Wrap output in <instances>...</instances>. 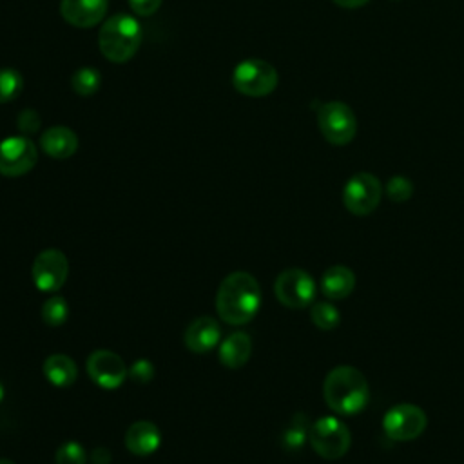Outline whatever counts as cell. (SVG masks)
I'll list each match as a JSON object with an SVG mask.
<instances>
[{"instance_id": "obj_13", "label": "cell", "mask_w": 464, "mask_h": 464, "mask_svg": "<svg viewBox=\"0 0 464 464\" xmlns=\"http://www.w3.org/2000/svg\"><path fill=\"white\" fill-rule=\"evenodd\" d=\"M183 343L192 353H208L221 343V326L210 315H199L183 332Z\"/></svg>"}, {"instance_id": "obj_24", "label": "cell", "mask_w": 464, "mask_h": 464, "mask_svg": "<svg viewBox=\"0 0 464 464\" xmlns=\"http://www.w3.org/2000/svg\"><path fill=\"white\" fill-rule=\"evenodd\" d=\"M308 426H306V417H303L301 413L294 415V419L290 420L288 428L283 433V444L288 450H297L303 446V442L308 437Z\"/></svg>"}, {"instance_id": "obj_5", "label": "cell", "mask_w": 464, "mask_h": 464, "mask_svg": "<svg viewBox=\"0 0 464 464\" xmlns=\"http://www.w3.org/2000/svg\"><path fill=\"white\" fill-rule=\"evenodd\" d=\"M279 76L272 63L259 58H246L234 67L232 85L237 92L252 98L266 96L277 87Z\"/></svg>"}, {"instance_id": "obj_23", "label": "cell", "mask_w": 464, "mask_h": 464, "mask_svg": "<svg viewBox=\"0 0 464 464\" xmlns=\"http://www.w3.org/2000/svg\"><path fill=\"white\" fill-rule=\"evenodd\" d=\"M24 89V78L16 69H0V103L13 102Z\"/></svg>"}, {"instance_id": "obj_32", "label": "cell", "mask_w": 464, "mask_h": 464, "mask_svg": "<svg viewBox=\"0 0 464 464\" xmlns=\"http://www.w3.org/2000/svg\"><path fill=\"white\" fill-rule=\"evenodd\" d=\"M0 464H16V462L11 459H0Z\"/></svg>"}, {"instance_id": "obj_20", "label": "cell", "mask_w": 464, "mask_h": 464, "mask_svg": "<svg viewBox=\"0 0 464 464\" xmlns=\"http://www.w3.org/2000/svg\"><path fill=\"white\" fill-rule=\"evenodd\" d=\"M42 321L51 326V328H58L62 324H65L67 317H69V303L65 301L63 295H51L44 301L42 310H40Z\"/></svg>"}, {"instance_id": "obj_10", "label": "cell", "mask_w": 464, "mask_h": 464, "mask_svg": "<svg viewBox=\"0 0 464 464\" xmlns=\"http://www.w3.org/2000/svg\"><path fill=\"white\" fill-rule=\"evenodd\" d=\"M69 276V261L67 256L58 248H45L40 254H36L33 266H31V277L34 286L40 292L54 294L58 292Z\"/></svg>"}, {"instance_id": "obj_16", "label": "cell", "mask_w": 464, "mask_h": 464, "mask_svg": "<svg viewBox=\"0 0 464 464\" xmlns=\"http://www.w3.org/2000/svg\"><path fill=\"white\" fill-rule=\"evenodd\" d=\"M40 147L54 160H67L78 150V136L65 125H54L42 132Z\"/></svg>"}, {"instance_id": "obj_3", "label": "cell", "mask_w": 464, "mask_h": 464, "mask_svg": "<svg viewBox=\"0 0 464 464\" xmlns=\"http://www.w3.org/2000/svg\"><path fill=\"white\" fill-rule=\"evenodd\" d=\"M141 44V25L130 16L118 13L107 18L98 33L100 53L114 63L129 62L140 49Z\"/></svg>"}, {"instance_id": "obj_11", "label": "cell", "mask_w": 464, "mask_h": 464, "mask_svg": "<svg viewBox=\"0 0 464 464\" xmlns=\"http://www.w3.org/2000/svg\"><path fill=\"white\" fill-rule=\"evenodd\" d=\"M38 161L36 145L29 136H9L0 141V174L18 178L27 174Z\"/></svg>"}, {"instance_id": "obj_21", "label": "cell", "mask_w": 464, "mask_h": 464, "mask_svg": "<svg viewBox=\"0 0 464 464\" xmlns=\"http://www.w3.org/2000/svg\"><path fill=\"white\" fill-rule=\"evenodd\" d=\"M102 85V74L94 67H80L71 76V87L80 96L94 94Z\"/></svg>"}, {"instance_id": "obj_27", "label": "cell", "mask_w": 464, "mask_h": 464, "mask_svg": "<svg viewBox=\"0 0 464 464\" xmlns=\"http://www.w3.org/2000/svg\"><path fill=\"white\" fill-rule=\"evenodd\" d=\"M40 116L34 109H24L18 112V118H16V129L20 130V134L24 136H31L34 132L40 130Z\"/></svg>"}, {"instance_id": "obj_9", "label": "cell", "mask_w": 464, "mask_h": 464, "mask_svg": "<svg viewBox=\"0 0 464 464\" xmlns=\"http://www.w3.org/2000/svg\"><path fill=\"white\" fill-rule=\"evenodd\" d=\"M382 196L381 181L370 172H357L353 174L343 188V203L348 212L355 216H368L372 214Z\"/></svg>"}, {"instance_id": "obj_4", "label": "cell", "mask_w": 464, "mask_h": 464, "mask_svg": "<svg viewBox=\"0 0 464 464\" xmlns=\"http://www.w3.org/2000/svg\"><path fill=\"white\" fill-rule=\"evenodd\" d=\"M308 440L319 457L326 460H335V459H341L350 450L352 433L343 420H339L337 417L326 415L317 419L310 426Z\"/></svg>"}, {"instance_id": "obj_8", "label": "cell", "mask_w": 464, "mask_h": 464, "mask_svg": "<svg viewBox=\"0 0 464 464\" xmlns=\"http://www.w3.org/2000/svg\"><path fill=\"white\" fill-rule=\"evenodd\" d=\"M428 426V417L422 408L402 402L392 406L382 417L384 433L397 442H408L417 439Z\"/></svg>"}, {"instance_id": "obj_2", "label": "cell", "mask_w": 464, "mask_h": 464, "mask_svg": "<svg viewBox=\"0 0 464 464\" xmlns=\"http://www.w3.org/2000/svg\"><path fill=\"white\" fill-rule=\"evenodd\" d=\"M326 406L339 415H357L370 401V386L355 366L341 364L328 372L323 382Z\"/></svg>"}, {"instance_id": "obj_29", "label": "cell", "mask_w": 464, "mask_h": 464, "mask_svg": "<svg viewBox=\"0 0 464 464\" xmlns=\"http://www.w3.org/2000/svg\"><path fill=\"white\" fill-rule=\"evenodd\" d=\"M163 0H129V5L134 14L138 16H150L154 14Z\"/></svg>"}, {"instance_id": "obj_22", "label": "cell", "mask_w": 464, "mask_h": 464, "mask_svg": "<svg viewBox=\"0 0 464 464\" xmlns=\"http://www.w3.org/2000/svg\"><path fill=\"white\" fill-rule=\"evenodd\" d=\"M310 319L312 323L319 328V330H334L339 326L341 323V314L337 310V306H334L332 303L328 301H321V303H315L310 310Z\"/></svg>"}, {"instance_id": "obj_1", "label": "cell", "mask_w": 464, "mask_h": 464, "mask_svg": "<svg viewBox=\"0 0 464 464\" xmlns=\"http://www.w3.org/2000/svg\"><path fill=\"white\" fill-rule=\"evenodd\" d=\"M261 306V286L257 279L243 270L230 272L216 292V312L230 326L250 323Z\"/></svg>"}, {"instance_id": "obj_30", "label": "cell", "mask_w": 464, "mask_h": 464, "mask_svg": "<svg viewBox=\"0 0 464 464\" xmlns=\"http://www.w3.org/2000/svg\"><path fill=\"white\" fill-rule=\"evenodd\" d=\"M91 460H92V464H111V451L103 446H98L92 450Z\"/></svg>"}, {"instance_id": "obj_15", "label": "cell", "mask_w": 464, "mask_h": 464, "mask_svg": "<svg viewBox=\"0 0 464 464\" xmlns=\"http://www.w3.org/2000/svg\"><path fill=\"white\" fill-rule=\"evenodd\" d=\"M125 448L136 457L152 455L161 444V431L150 420H136L132 422L123 435Z\"/></svg>"}, {"instance_id": "obj_28", "label": "cell", "mask_w": 464, "mask_h": 464, "mask_svg": "<svg viewBox=\"0 0 464 464\" xmlns=\"http://www.w3.org/2000/svg\"><path fill=\"white\" fill-rule=\"evenodd\" d=\"M129 379L136 384H147L154 379V364L147 359H138L129 368Z\"/></svg>"}, {"instance_id": "obj_14", "label": "cell", "mask_w": 464, "mask_h": 464, "mask_svg": "<svg viewBox=\"0 0 464 464\" xmlns=\"http://www.w3.org/2000/svg\"><path fill=\"white\" fill-rule=\"evenodd\" d=\"M109 0H62V18L80 29H89L105 18Z\"/></svg>"}, {"instance_id": "obj_31", "label": "cell", "mask_w": 464, "mask_h": 464, "mask_svg": "<svg viewBox=\"0 0 464 464\" xmlns=\"http://www.w3.org/2000/svg\"><path fill=\"white\" fill-rule=\"evenodd\" d=\"M368 0H334V4L341 5V7H348V9H353V7H361L364 5Z\"/></svg>"}, {"instance_id": "obj_17", "label": "cell", "mask_w": 464, "mask_h": 464, "mask_svg": "<svg viewBox=\"0 0 464 464\" xmlns=\"http://www.w3.org/2000/svg\"><path fill=\"white\" fill-rule=\"evenodd\" d=\"M252 355V339L246 332H234L219 343V362L228 370H239Z\"/></svg>"}, {"instance_id": "obj_33", "label": "cell", "mask_w": 464, "mask_h": 464, "mask_svg": "<svg viewBox=\"0 0 464 464\" xmlns=\"http://www.w3.org/2000/svg\"><path fill=\"white\" fill-rule=\"evenodd\" d=\"M2 399H4V386H2V382H0V402H2Z\"/></svg>"}, {"instance_id": "obj_34", "label": "cell", "mask_w": 464, "mask_h": 464, "mask_svg": "<svg viewBox=\"0 0 464 464\" xmlns=\"http://www.w3.org/2000/svg\"><path fill=\"white\" fill-rule=\"evenodd\" d=\"M395 2H397V0H395Z\"/></svg>"}, {"instance_id": "obj_25", "label": "cell", "mask_w": 464, "mask_h": 464, "mask_svg": "<svg viewBox=\"0 0 464 464\" xmlns=\"http://www.w3.org/2000/svg\"><path fill=\"white\" fill-rule=\"evenodd\" d=\"M54 462L56 464H85L87 453L80 442L65 440L58 446L54 453Z\"/></svg>"}, {"instance_id": "obj_6", "label": "cell", "mask_w": 464, "mask_h": 464, "mask_svg": "<svg viewBox=\"0 0 464 464\" xmlns=\"http://www.w3.org/2000/svg\"><path fill=\"white\" fill-rule=\"evenodd\" d=\"M317 125L324 140L332 145H346L357 132L353 111L343 102H326L317 111Z\"/></svg>"}, {"instance_id": "obj_19", "label": "cell", "mask_w": 464, "mask_h": 464, "mask_svg": "<svg viewBox=\"0 0 464 464\" xmlns=\"http://www.w3.org/2000/svg\"><path fill=\"white\" fill-rule=\"evenodd\" d=\"M42 370L47 382H51L56 388H69L76 382V377H78L76 362L65 353L47 355Z\"/></svg>"}, {"instance_id": "obj_7", "label": "cell", "mask_w": 464, "mask_h": 464, "mask_svg": "<svg viewBox=\"0 0 464 464\" xmlns=\"http://www.w3.org/2000/svg\"><path fill=\"white\" fill-rule=\"evenodd\" d=\"M317 286L314 277L303 268H286L274 281L277 301L292 310L306 308L315 297Z\"/></svg>"}, {"instance_id": "obj_12", "label": "cell", "mask_w": 464, "mask_h": 464, "mask_svg": "<svg viewBox=\"0 0 464 464\" xmlns=\"http://www.w3.org/2000/svg\"><path fill=\"white\" fill-rule=\"evenodd\" d=\"M85 370L91 381L103 390H116L129 377L125 361L112 350H94L85 361Z\"/></svg>"}, {"instance_id": "obj_26", "label": "cell", "mask_w": 464, "mask_h": 464, "mask_svg": "<svg viewBox=\"0 0 464 464\" xmlns=\"http://www.w3.org/2000/svg\"><path fill=\"white\" fill-rule=\"evenodd\" d=\"M384 192H386L388 199H392L395 203H404L413 194V183L404 176H393L388 179Z\"/></svg>"}, {"instance_id": "obj_18", "label": "cell", "mask_w": 464, "mask_h": 464, "mask_svg": "<svg viewBox=\"0 0 464 464\" xmlns=\"http://www.w3.org/2000/svg\"><path fill=\"white\" fill-rule=\"evenodd\" d=\"M319 286L323 295L330 301L346 299L355 288V274L344 265H334L324 270Z\"/></svg>"}]
</instances>
